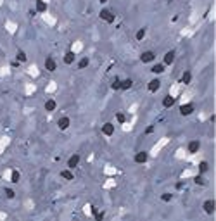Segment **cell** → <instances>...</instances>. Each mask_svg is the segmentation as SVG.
I'll return each mask as SVG.
<instances>
[{"label":"cell","mask_w":216,"mask_h":221,"mask_svg":"<svg viewBox=\"0 0 216 221\" xmlns=\"http://www.w3.org/2000/svg\"><path fill=\"white\" fill-rule=\"evenodd\" d=\"M168 142H169V138H166V137H164V138H161V140H159V142H157V143H156V145L152 147V150H150V154H152V156H156L157 152L161 150V149H163V147L166 145Z\"/></svg>","instance_id":"6da1fadb"},{"label":"cell","mask_w":216,"mask_h":221,"mask_svg":"<svg viewBox=\"0 0 216 221\" xmlns=\"http://www.w3.org/2000/svg\"><path fill=\"white\" fill-rule=\"evenodd\" d=\"M183 87H185V85H183L182 81H180V83H175V85L169 88V95H171V97H178V95H180V92L183 90Z\"/></svg>","instance_id":"7a4b0ae2"},{"label":"cell","mask_w":216,"mask_h":221,"mask_svg":"<svg viewBox=\"0 0 216 221\" xmlns=\"http://www.w3.org/2000/svg\"><path fill=\"white\" fill-rule=\"evenodd\" d=\"M100 19H104V21H107V23H114V14L111 12V10H107V9H104L102 12H100Z\"/></svg>","instance_id":"3957f363"},{"label":"cell","mask_w":216,"mask_h":221,"mask_svg":"<svg viewBox=\"0 0 216 221\" xmlns=\"http://www.w3.org/2000/svg\"><path fill=\"white\" fill-rule=\"evenodd\" d=\"M102 133H104L106 137H111V135L114 133V124H112V123H106V124H102Z\"/></svg>","instance_id":"277c9868"},{"label":"cell","mask_w":216,"mask_h":221,"mask_svg":"<svg viewBox=\"0 0 216 221\" xmlns=\"http://www.w3.org/2000/svg\"><path fill=\"white\" fill-rule=\"evenodd\" d=\"M192 110H194V107L187 102V104H182V109H180V114L182 116H188V114H192Z\"/></svg>","instance_id":"5b68a950"},{"label":"cell","mask_w":216,"mask_h":221,"mask_svg":"<svg viewBox=\"0 0 216 221\" xmlns=\"http://www.w3.org/2000/svg\"><path fill=\"white\" fill-rule=\"evenodd\" d=\"M78 162H80V156H78V154L71 156V157H69V161H68V168H71V169H73V168H76V166H78Z\"/></svg>","instance_id":"8992f818"},{"label":"cell","mask_w":216,"mask_h":221,"mask_svg":"<svg viewBox=\"0 0 216 221\" xmlns=\"http://www.w3.org/2000/svg\"><path fill=\"white\" fill-rule=\"evenodd\" d=\"M45 68H47V71H55V60L52 59V57H47L45 59Z\"/></svg>","instance_id":"52a82bcc"},{"label":"cell","mask_w":216,"mask_h":221,"mask_svg":"<svg viewBox=\"0 0 216 221\" xmlns=\"http://www.w3.org/2000/svg\"><path fill=\"white\" fill-rule=\"evenodd\" d=\"M42 17H43V21H45L49 26H54V24H55V17H52V16L47 14V12H42Z\"/></svg>","instance_id":"ba28073f"},{"label":"cell","mask_w":216,"mask_h":221,"mask_svg":"<svg viewBox=\"0 0 216 221\" xmlns=\"http://www.w3.org/2000/svg\"><path fill=\"white\" fill-rule=\"evenodd\" d=\"M147 159H149V154H147V152H138L137 156H135V161L140 162V164H142V162H147Z\"/></svg>","instance_id":"9c48e42d"},{"label":"cell","mask_w":216,"mask_h":221,"mask_svg":"<svg viewBox=\"0 0 216 221\" xmlns=\"http://www.w3.org/2000/svg\"><path fill=\"white\" fill-rule=\"evenodd\" d=\"M140 59H142V62H150V60H154V52H150V50L144 52Z\"/></svg>","instance_id":"30bf717a"},{"label":"cell","mask_w":216,"mask_h":221,"mask_svg":"<svg viewBox=\"0 0 216 221\" xmlns=\"http://www.w3.org/2000/svg\"><path fill=\"white\" fill-rule=\"evenodd\" d=\"M199 149H201V145H199V142L196 140V142H190V143H188V149H187V152L194 154V152H197Z\"/></svg>","instance_id":"8fae6325"},{"label":"cell","mask_w":216,"mask_h":221,"mask_svg":"<svg viewBox=\"0 0 216 221\" xmlns=\"http://www.w3.org/2000/svg\"><path fill=\"white\" fill-rule=\"evenodd\" d=\"M204 211H206L207 214H213V212H215V202L213 201L204 202Z\"/></svg>","instance_id":"7c38bea8"},{"label":"cell","mask_w":216,"mask_h":221,"mask_svg":"<svg viewBox=\"0 0 216 221\" xmlns=\"http://www.w3.org/2000/svg\"><path fill=\"white\" fill-rule=\"evenodd\" d=\"M159 87H161V81H159V80L149 81V90H150V92H157V90H159Z\"/></svg>","instance_id":"4fadbf2b"},{"label":"cell","mask_w":216,"mask_h":221,"mask_svg":"<svg viewBox=\"0 0 216 221\" xmlns=\"http://www.w3.org/2000/svg\"><path fill=\"white\" fill-rule=\"evenodd\" d=\"M36 10H38L40 14H42V12H47V2L38 0V2H36Z\"/></svg>","instance_id":"5bb4252c"},{"label":"cell","mask_w":216,"mask_h":221,"mask_svg":"<svg viewBox=\"0 0 216 221\" xmlns=\"http://www.w3.org/2000/svg\"><path fill=\"white\" fill-rule=\"evenodd\" d=\"M173 104H175V97H171V95L164 97V100H163V105H164V107H171Z\"/></svg>","instance_id":"9a60e30c"},{"label":"cell","mask_w":216,"mask_h":221,"mask_svg":"<svg viewBox=\"0 0 216 221\" xmlns=\"http://www.w3.org/2000/svg\"><path fill=\"white\" fill-rule=\"evenodd\" d=\"M74 55H76L74 52H68L66 57H64V62H66V64H73V62H74Z\"/></svg>","instance_id":"2e32d148"},{"label":"cell","mask_w":216,"mask_h":221,"mask_svg":"<svg viewBox=\"0 0 216 221\" xmlns=\"http://www.w3.org/2000/svg\"><path fill=\"white\" fill-rule=\"evenodd\" d=\"M12 183H18L19 181V171H16V169H12L10 171V178H9Z\"/></svg>","instance_id":"e0dca14e"},{"label":"cell","mask_w":216,"mask_h":221,"mask_svg":"<svg viewBox=\"0 0 216 221\" xmlns=\"http://www.w3.org/2000/svg\"><path fill=\"white\" fill-rule=\"evenodd\" d=\"M69 126V118H61L59 119V128L61 130H66Z\"/></svg>","instance_id":"ac0fdd59"},{"label":"cell","mask_w":216,"mask_h":221,"mask_svg":"<svg viewBox=\"0 0 216 221\" xmlns=\"http://www.w3.org/2000/svg\"><path fill=\"white\" fill-rule=\"evenodd\" d=\"M55 109V100H52V99H49V100L45 102V110H54Z\"/></svg>","instance_id":"d6986e66"},{"label":"cell","mask_w":216,"mask_h":221,"mask_svg":"<svg viewBox=\"0 0 216 221\" xmlns=\"http://www.w3.org/2000/svg\"><path fill=\"white\" fill-rule=\"evenodd\" d=\"M5 28H7L9 33H16V30H18V26H16L12 21H7V23H5Z\"/></svg>","instance_id":"ffe728a7"},{"label":"cell","mask_w":216,"mask_h":221,"mask_svg":"<svg viewBox=\"0 0 216 221\" xmlns=\"http://www.w3.org/2000/svg\"><path fill=\"white\" fill-rule=\"evenodd\" d=\"M81 49H83V43H81V41H74V43H73V49H71V52L78 54V52H81Z\"/></svg>","instance_id":"44dd1931"},{"label":"cell","mask_w":216,"mask_h":221,"mask_svg":"<svg viewBox=\"0 0 216 221\" xmlns=\"http://www.w3.org/2000/svg\"><path fill=\"white\" fill-rule=\"evenodd\" d=\"M173 60H175V52H168L164 55V64H171Z\"/></svg>","instance_id":"7402d4cb"},{"label":"cell","mask_w":216,"mask_h":221,"mask_svg":"<svg viewBox=\"0 0 216 221\" xmlns=\"http://www.w3.org/2000/svg\"><path fill=\"white\" fill-rule=\"evenodd\" d=\"M61 176H62L64 180H73V178H74V176H73V173H71V171H68V169L61 171Z\"/></svg>","instance_id":"603a6c76"},{"label":"cell","mask_w":216,"mask_h":221,"mask_svg":"<svg viewBox=\"0 0 216 221\" xmlns=\"http://www.w3.org/2000/svg\"><path fill=\"white\" fill-rule=\"evenodd\" d=\"M9 142H10L9 137H4V138L0 140V152H2L4 149H5V147H7V145H9Z\"/></svg>","instance_id":"cb8c5ba5"},{"label":"cell","mask_w":216,"mask_h":221,"mask_svg":"<svg viewBox=\"0 0 216 221\" xmlns=\"http://www.w3.org/2000/svg\"><path fill=\"white\" fill-rule=\"evenodd\" d=\"M57 90V83L55 81H50L49 85H47V93H52V92Z\"/></svg>","instance_id":"d4e9b609"},{"label":"cell","mask_w":216,"mask_h":221,"mask_svg":"<svg viewBox=\"0 0 216 221\" xmlns=\"http://www.w3.org/2000/svg\"><path fill=\"white\" fill-rule=\"evenodd\" d=\"M164 71V64H156L154 68H152V73H156V74H161Z\"/></svg>","instance_id":"484cf974"},{"label":"cell","mask_w":216,"mask_h":221,"mask_svg":"<svg viewBox=\"0 0 216 221\" xmlns=\"http://www.w3.org/2000/svg\"><path fill=\"white\" fill-rule=\"evenodd\" d=\"M35 90H36V87H35L33 83H28V85H26V93H28V95L35 93Z\"/></svg>","instance_id":"4316f807"},{"label":"cell","mask_w":216,"mask_h":221,"mask_svg":"<svg viewBox=\"0 0 216 221\" xmlns=\"http://www.w3.org/2000/svg\"><path fill=\"white\" fill-rule=\"evenodd\" d=\"M121 88H123V90H128V88H131V80L121 81Z\"/></svg>","instance_id":"83f0119b"},{"label":"cell","mask_w":216,"mask_h":221,"mask_svg":"<svg viewBox=\"0 0 216 221\" xmlns=\"http://www.w3.org/2000/svg\"><path fill=\"white\" fill-rule=\"evenodd\" d=\"M87 66H88V57H83V59L80 60L78 68H80V69H83V68H87Z\"/></svg>","instance_id":"f1b7e54d"},{"label":"cell","mask_w":216,"mask_h":221,"mask_svg":"<svg viewBox=\"0 0 216 221\" xmlns=\"http://www.w3.org/2000/svg\"><path fill=\"white\" fill-rule=\"evenodd\" d=\"M111 87H112V90H119V88H121V80H118V78H116V80L112 81V85H111Z\"/></svg>","instance_id":"f546056e"},{"label":"cell","mask_w":216,"mask_h":221,"mask_svg":"<svg viewBox=\"0 0 216 221\" xmlns=\"http://www.w3.org/2000/svg\"><path fill=\"white\" fill-rule=\"evenodd\" d=\"M28 73H30L31 76H38V68H36V66H30Z\"/></svg>","instance_id":"4dcf8cb0"},{"label":"cell","mask_w":216,"mask_h":221,"mask_svg":"<svg viewBox=\"0 0 216 221\" xmlns=\"http://www.w3.org/2000/svg\"><path fill=\"white\" fill-rule=\"evenodd\" d=\"M182 83H183V85L190 83V73H183V76H182Z\"/></svg>","instance_id":"1f68e13d"},{"label":"cell","mask_w":216,"mask_h":221,"mask_svg":"<svg viewBox=\"0 0 216 221\" xmlns=\"http://www.w3.org/2000/svg\"><path fill=\"white\" fill-rule=\"evenodd\" d=\"M177 159H187V152L183 150V149H180V150L177 152Z\"/></svg>","instance_id":"d6a6232c"},{"label":"cell","mask_w":216,"mask_h":221,"mask_svg":"<svg viewBox=\"0 0 216 221\" xmlns=\"http://www.w3.org/2000/svg\"><path fill=\"white\" fill-rule=\"evenodd\" d=\"M190 97H192V93H185V95H182V104H187V102H190Z\"/></svg>","instance_id":"836d02e7"},{"label":"cell","mask_w":216,"mask_h":221,"mask_svg":"<svg viewBox=\"0 0 216 221\" xmlns=\"http://www.w3.org/2000/svg\"><path fill=\"white\" fill-rule=\"evenodd\" d=\"M192 174H194V171H192V169H187V171H183V173H182V178L185 180V178H188V176H192Z\"/></svg>","instance_id":"e575fe53"},{"label":"cell","mask_w":216,"mask_h":221,"mask_svg":"<svg viewBox=\"0 0 216 221\" xmlns=\"http://www.w3.org/2000/svg\"><path fill=\"white\" fill-rule=\"evenodd\" d=\"M144 36H145V30L142 28V30H138V31H137V40H142Z\"/></svg>","instance_id":"d590c367"},{"label":"cell","mask_w":216,"mask_h":221,"mask_svg":"<svg viewBox=\"0 0 216 221\" xmlns=\"http://www.w3.org/2000/svg\"><path fill=\"white\" fill-rule=\"evenodd\" d=\"M18 59H19L21 62H24V60H26V54H24L23 50H19L18 52Z\"/></svg>","instance_id":"8d00e7d4"},{"label":"cell","mask_w":216,"mask_h":221,"mask_svg":"<svg viewBox=\"0 0 216 221\" xmlns=\"http://www.w3.org/2000/svg\"><path fill=\"white\" fill-rule=\"evenodd\" d=\"M116 119H118V123H121V124H123V123H125V114L118 112V114H116Z\"/></svg>","instance_id":"74e56055"},{"label":"cell","mask_w":216,"mask_h":221,"mask_svg":"<svg viewBox=\"0 0 216 221\" xmlns=\"http://www.w3.org/2000/svg\"><path fill=\"white\" fill-rule=\"evenodd\" d=\"M104 171H106L107 174H116V168H111V166H107Z\"/></svg>","instance_id":"f35d334b"},{"label":"cell","mask_w":216,"mask_h":221,"mask_svg":"<svg viewBox=\"0 0 216 221\" xmlns=\"http://www.w3.org/2000/svg\"><path fill=\"white\" fill-rule=\"evenodd\" d=\"M114 185H116V180H109V181H106L104 187H106V188H111V187H114Z\"/></svg>","instance_id":"ab89813d"},{"label":"cell","mask_w":216,"mask_h":221,"mask_svg":"<svg viewBox=\"0 0 216 221\" xmlns=\"http://www.w3.org/2000/svg\"><path fill=\"white\" fill-rule=\"evenodd\" d=\"M24 206H26V209H33V207H35V204H33V201H30V199H28V201L24 202Z\"/></svg>","instance_id":"60d3db41"},{"label":"cell","mask_w":216,"mask_h":221,"mask_svg":"<svg viewBox=\"0 0 216 221\" xmlns=\"http://www.w3.org/2000/svg\"><path fill=\"white\" fill-rule=\"evenodd\" d=\"M83 211H85V214H87V216H90V214H92V206H88V204H87V206L83 207Z\"/></svg>","instance_id":"b9f144b4"},{"label":"cell","mask_w":216,"mask_h":221,"mask_svg":"<svg viewBox=\"0 0 216 221\" xmlns=\"http://www.w3.org/2000/svg\"><path fill=\"white\" fill-rule=\"evenodd\" d=\"M5 193H7V197H9V199H14V195H16V193H14V190H10V188H7V190H5Z\"/></svg>","instance_id":"7bdbcfd3"},{"label":"cell","mask_w":216,"mask_h":221,"mask_svg":"<svg viewBox=\"0 0 216 221\" xmlns=\"http://www.w3.org/2000/svg\"><path fill=\"white\" fill-rule=\"evenodd\" d=\"M163 201L169 202V201H171V193H164V195H163Z\"/></svg>","instance_id":"ee69618b"},{"label":"cell","mask_w":216,"mask_h":221,"mask_svg":"<svg viewBox=\"0 0 216 221\" xmlns=\"http://www.w3.org/2000/svg\"><path fill=\"white\" fill-rule=\"evenodd\" d=\"M199 169H201V171H206L207 169V164H206V162H201V164H199Z\"/></svg>","instance_id":"f6af8a7d"},{"label":"cell","mask_w":216,"mask_h":221,"mask_svg":"<svg viewBox=\"0 0 216 221\" xmlns=\"http://www.w3.org/2000/svg\"><path fill=\"white\" fill-rule=\"evenodd\" d=\"M4 178H5V180H9V178H10V169L4 171Z\"/></svg>","instance_id":"bcb514c9"},{"label":"cell","mask_w":216,"mask_h":221,"mask_svg":"<svg viewBox=\"0 0 216 221\" xmlns=\"http://www.w3.org/2000/svg\"><path fill=\"white\" fill-rule=\"evenodd\" d=\"M0 74H2V76H4V74H9V68H2Z\"/></svg>","instance_id":"7dc6e473"},{"label":"cell","mask_w":216,"mask_h":221,"mask_svg":"<svg viewBox=\"0 0 216 221\" xmlns=\"http://www.w3.org/2000/svg\"><path fill=\"white\" fill-rule=\"evenodd\" d=\"M196 183H197V185H199V183L202 185V183H204V178H201V176H197V178H196Z\"/></svg>","instance_id":"c3c4849f"},{"label":"cell","mask_w":216,"mask_h":221,"mask_svg":"<svg viewBox=\"0 0 216 221\" xmlns=\"http://www.w3.org/2000/svg\"><path fill=\"white\" fill-rule=\"evenodd\" d=\"M137 107H138V104H133V105L130 107V112H135V110H137Z\"/></svg>","instance_id":"681fc988"},{"label":"cell","mask_w":216,"mask_h":221,"mask_svg":"<svg viewBox=\"0 0 216 221\" xmlns=\"http://www.w3.org/2000/svg\"><path fill=\"white\" fill-rule=\"evenodd\" d=\"M5 218H7V214H5V212H0V220H5Z\"/></svg>","instance_id":"f907efd6"},{"label":"cell","mask_w":216,"mask_h":221,"mask_svg":"<svg viewBox=\"0 0 216 221\" xmlns=\"http://www.w3.org/2000/svg\"><path fill=\"white\" fill-rule=\"evenodd\" d=\"M100 2H102V4H104V2H107V0H100Z\"/></svg>","instance_id":"816d5d0a"},{"label":"cell","mask_w":216,"mask_h":221,"mask_svg":"<svg viewBox=\"0 0 216 221\" xmlns=\"http://www.w3.org/2000/svg\"><path fill=\"white\" fill-rule=\"evenodd\" d=\"M43 2H47V4H49V0H43Z\"/></svg>","instance_id":"f5cc1de1"},{"label":"cell","mask_w":216,"mask_h":221,"mask_svg":"<svg viewBox=\"0 0 216 221\" xmlns=\"http://www.w3.org/2000/svg\"><path fill=\"white\" fill-rule=\"evenodd\" d=\"M2 2H4V0H0V5H2Z\"/></svg>","instance_id":"db71d44e"}]
</instances>
